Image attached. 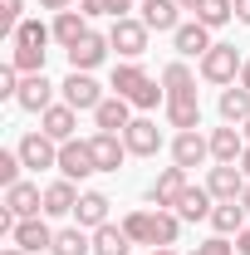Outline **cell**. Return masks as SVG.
I'll return each mask as SVG.
<instances>
[{"mask_svg": "<svg viewBox=\"0 0 250 255\" xmlns=\"http://www.w3.org/2000/svg\"><path fill=\"white\" fill-rule=\"evenodd\" d=\"M108 5H113V20H123V15H132L137 0H108Z\"/></svg>", "mask_w": 250, "mask_h": 255, "instance_id": "cell-40", "label": "cell"}, {"mask_svg": "<svg viewBox=\"0 0 250 255\" xmlns=\"http://www.w3.org/2000/svg\"><path fill=\"white\" fill-rule=\"evenodd\" d=\"M211 206H216V196H211L206 187H191V182H187V191L177 196V206H172V211H177L182 221L196 226V221H211Z\"/></svg>", "mask_w": 250, "mask_h": 255, "instance_id": "cell-21", "label": "cell"}, {"mask_svg": "<svg viewBox=\"0 0 250 255\" xmlns=\"http://www.w3.org/2000/svg\"><path fill=\"white\" fill-rule=\"evenodd\" d=\"M241 64H246V54H241L236 44H211V49L201 54V79L216 84V89H231V84L241 79Z\"/></svg>", "mask_w": 250, "mask_h": 255, "instance_id": "cell-2", "label": "cell"}, {"mask_svg": "<svg viewBox=\"0 0 250 255\" xmlns=\"http://www.w3.org/2000/svg\"><path fill=\"white\" fill-rule=\"evenodd\" d=\"M147 39H152V30H147L137 15H123V20H113V30H108V44H113L123 59H142V54H147Z\"/></svg>", "mask_w": 250, "mask_h": 255, "instance_id": "cell-4", "label": "cell"}, {"mask_svg": "<svg viewBox=\"0 0 250 255\" xmlns=\"http://www.w3.org/2000/svg\"><path fill=\"white\" fill-rule=\"evenodd\" d=\"M59 94H64V103H69V108H79V113H94L98 103L108 98L94 74H79V69H69V79L59 84Z\"/></svg>", "mask_w": 250, "mask_h": 255, "instance_id": "cell-5", "label": "cell"}, {"mask_svg": "<svg viewBox=\"0 0 250 255\" xmlns=\"http://www.w3.org/2000/svg\"><path fill=\"white\" fill-rule=\"evenodd\" d=\"M177 5H182V10H191V15H196V5H201V0H177Z\"/></svg>", "mask_w": 250, "mask_h": 255, "instance_id": "cell-45", "label": "cell"}, {"mask_svg": "<svg viewBox=\"0 0 250 255\" xmlns=\"http://www.w3.org/2000/svg\"><path fill=\"white\" fill-rule=\"evenodd\" d=\"M20 167H25V162H20L15 147H10V152H0V187H15V182H20Z\"/></svg>", "mask_w": 250, "mask_h": 255, "instance_id": "cell-36", "label": "cell"}, {"mask_svg": "<svg viewBox=\"0 0 250 255\" xmlns=\"http://www.w3.org/2000/svg\"><path fill=\"white\" fill-rule=\"evenodd\" d=\"M236 20H241V25H250V0H236Z\"/></svg>", "mask_w": 250, "mask_h": 255, "instance_id": "cell-43", "label": "cell"}, {"mask_svg": "<svg viewBox=\"0 0 250 255\" xmlns=\"http://www.w3.org/2000/svg\"><path fill=\"white\" fill-rule=\"evenodd\" d=\"M167 123L177 128V132L201 128V98H196V94H187V98H167Z\"/></svg>", "mask_w": 250, "mask_h": 255, "instance_id": "cell-26", "label": "cell"}, {"mask_svg": "<svg viewBox=\"0 0 250 255\" xmlns=\"http://www.w3.org/2000/svg\"><path fill=\"white\" fill-rule=\"evenodd\" d=\"M206 157H211V137H206L201 128L172 137V162H177V167H187V172H191V167H201Z\"/></svg>", "mask_w": 250, "mask_h": 255, "instance_id": "cell-11", "label": "cell"}, {"mask_svg": "<svg viewBox=\"0 0 250 255\" xmlns=\"http://www.w3.org/2000/svg\"><path fill=\"white\" fill-rule=\"evenodd\" d=\"M10 64H15L20 74H44V49H15V44H10Z\"/></svg>", "mask_w": 250, "mask_h": 255, "instance_id": "cell-35", "label": "cell"}, {"mask_svg": "<svg viewBox=\"0 0 250 255\" xmlns=\"http://www.w3.org/2000/svg\"><path fill=\"white\" fill-rule=\"evenodd\" d=\"M39 10H54L59 15V10H74V0H39Z\"/></svg>", "mask_w": 250, "mask_h": 255, "instance_id": "cell-41", "label": "cell"}, {"mask_svg": "<svg viewBox=\"0 0 250 255\" xmlns=\"http://www.w3.org/2000/svg\"><path fill=\"white\" fill-rule=\"evenodd\" d=\"M25 113H44V108H54V84L44 79V74H25V84H20V98H15Z\"/></svg>", "mask_w": 250, "mask_h": 255, "instance_id": "cell-22", "label": "cell"}, {"mask_svg": "<svg viewBox=\"0 0 250 255\" xmlns=\"http://www.w3.org/2000/svg\"><path fill=\"white\" fill-rule=\"evenodd\" d=\"M191 255H236V246H231L226 236H211V241H201V246H196Z\"/></svg>", "mask_w": 250, "mask_h": 255, "instance_id": "cell-38", "label": "cell"}, {"mask_svg": "<svg viewBox=\"0 0 250 255\" xmlns=\"http://www.w3.org/2000/svg\"><path fill=\"white\" fill-rule=\"evenodd\" d=\"M108 196L103 191H84L79 196V206H74V226H84V231H98V226H108Z\"/></svg>", "mask_w": 250, "mask_h": 255, "instance_id": "cell-23", "label": "cell"}, {"mask_svg": "<svg viewBox=\"0 0 250 255\" xmlns=\"http://www.w3.org/2000/svg\"><path fill=\"white\" fill-rule=\"evenodd\" d=\"M152 255H177V246H157V251Z\"/></svg>", "mask_w": 250, "mask_h": 255, "instance_id": "cell-46", "label": "cell"}, {"mask_svg": "<svg viewBox=\"0 0 250 255\" xmlns=\"http://www.w3.org/2000/svg\"><path fill=\"white\" fill-rule=\"evenodd\" d=\"M182 236V216L177 211H152V251L157 246H177Z\"/></svg>", "mask_w": 250, "mask_h": 255, "instance_id": "cell-33", "label": "cell"}, {"mask_svg": "<svg viewBox=\"0 0 250 255\" xmlns=\"http://www.w3.org/2000/svg\"><path fill=\"white\" fill-rule=\"evenodd\" d=\"M157 79H162L167 98H187V94H196V74L187 69V59H172L162 74H157Z\"/></svg>", "mask_w": 250, "mask_h": 255, "instance_id": "cell-27", "label": "cell"}, {"mask_svg": "<svg viewBox=\"0 0 250 255\" xmlns=\"http://www.w3.org/2000/svg\"><path fill=\"white\" fill-rule=\"evenodd\" d=\"M241 206H246V211H250V187H246V196H241Z\"/></svg>", "mask_w": 250, "mask_h": 255, "instance_id": "cell-49", "label": "cell"}, {"mask_svg": "<svg viewBox=\"0 0 250 255\" xmlns=\"http://www.w3.org/2000/svg\"><path fill=\"white\" fill-rule=\"evenodd\" d=\"M172 44H177V54H182V59H201L216 39H211V30H206L201 20H182L177 34H172Z\"/></svg>", "mask_w": 250, "mask_h": 255, "instance_id": "cell-15", "label": "cell"}, {"mask_svg": "<svg viewBox=\"0 0 250 255\" xmlns=\"http://www.w3.org/2000/svg\"><path fill=\"white\" fill-rule=\"evenodd\" d=\"M89 147H94V162H98V172H118L132 152H127V142H123V132H94L89 137Z\"/></svg>", "mask_w": 250, "mask_h": 255, "instance_id": "cell-13", "label": "cell"}, {"mask_svg": "<svg viewBox=\"0 0 250 255\" xmlns=\"http://www.w3.org/2000/svg\"><path fill=\"white\" fill-rule=\"evenodd\" d=\"M182 191H187V167H177V162H172V167H162V172L152 177V187H147V201H152L157 211H172Z\"/></svg>", "mask_w": 250, "mask_h": 255, "instance_id": "cell-8", "label": "cell"}, {"mask_svg": "<svg viewBox=\"0 0 250 255\" xmlns=\"http://www.w3.org/2000/svg\"><path fill=\"white\" fill-rule=\"evenodd\" d=\"M49 255H94V231H84V226L54 231V251Z\"/></svg>", "mask_w": 250, "mask_h": 255, "instance_id": "cell-28", "label": "cell"}, {"mask_svg": "<svg viewBox=\"0 0 250 255\" xmlns=\"http://www.w3.org/2000/svg\"><path fill=\"white\" fill-rule=\"evenodd\" d=\"M250 187V177L241 172V162H216L211 172H206V191L216 196V201H241Z\"/></svg>", "mask_w": 250, "mask_h": 255, "instance_id": "cell-7", "label": "cell"}, {"mask_svg": "<svg viewBox=\"0 0 250 255\" xmlns=\"http://www.w3.org/2000/svg\"><path fill=\"white\" fill-rule=\"evenodd\" d=\"M236 84H241V89H250V59L241 64V79H236Z\"/></svg>", "mask_w": 250, "mask_h": 255, "instance_id": "cell-44", "label": "cell"}, {"mask_svg": "<svg viewBox=\"0 0 250 255\" xmlns=\"http://www.w3.org/2000/svg\"><path fill=\"white\" fill-rule=\"evenodd\" d=\"M79 10H84L89 20H98V15H113V5H108V0H79Z\"/></svg>", "mask_w": 250, "mask_h": 255, "instance_id": "cell-39", "label": "cell"}, {"mask_svg": "<svg viewBox=\"0 0 250 255\" xmlns=\"http://www.w3.org/2000/svg\"><path fill=\"white\" fill-rule=\"evenodd\" d=\"M108 89L118 98H127L137 113H152L157 103H167V89H162V79H147V69L137 59H123L113 64V79H108Z\"/></svg>", "mask_w": 250, "mask_h": 255, "instance_id": "cell-1", "label": "cell"}, {"mask_svg": "<svg viewBox=\"0 0 250 255\" xmlns=\"http://www.w3.org/2000/svg\"><path fill=\"white\" fill-rule=\"evenodd\" d=\"M241 132H246V142H250V118H246V123H241Z\"/></svg>", "mask_w": 250, "mask_h": 255, "instance_id": "cell-50", "label": "cell"}, {"mask_svg": "<svg viewBox=\"0 0 250 255\" xmlns=\"http://www.w3.org/2000/svg\"><path fill=\"white\" fill-rule=\"evenodd\" d=\"M123 231L132 236V246H152V211H147V206H142V211H127Z\"/></svg>", "mask_w": 250, "mask_h": 255, "instance_id": "cell-34", "label": "cell"}, {"mask_svg": "<svg viewBox=\"0 0 250 255\" xmlns=\"http://www.w3.org/2000/svg\"><path fill=\"white\" fill-rule=\"evenodd\" d=\"M236 255H250V226L241 231V236H236Z\"/></svg>", "mask_w": 250, "mask_h": 255, "instance_id": "cell-42", "label": "cell"}, {"mask_svg": "<svg viewBox=\"0 0 250 255\" xmlns=\"http://www.w3.org/2000/svg\"><path fill=\"white\" fill-rule=\"evenodd\" d=\"M39 128H44L54 142H69V137H74V128H79V108L54 103V108H44V113H39Z\"/></svg>", "mask_w": 250, "mask_h": 255, "instance_id": "cell-24", "label": "cell"}, {"mask_svg": "<svg viewBox=\"0 0 250 255\" xmlns=\"http://www.w3.org/2000/svg\"><path fill=\"white\" fill-rule=\"evenodd\" d=\"M15 152H20V162H25L30 172H49V167H59V142H54L44 128L25 132V137L15 142Z\"/></svg>", "mask_w": 250, "mask_h": 255, "instance_id": "cell-3", "label": "cell"}, {"mask_svg": "<svg viewBox=\"0 0 250 255\" xmlns=\"http://www.w3.org/2000/svg\"><path fill=\"white\" fill-rule=\"evenodd\" d=\"M216 108H221V118H226V123H236V128H241V123L250 118V89H241V84L221 89V103H216Z\"/></svg>", "mask_w": 250, "mask_h": 255, "instance_id": "cell-31", "label": "cell"}, {"mask_svg": "<svg viewBox=\"0 0 250 255\" xmlns=\"http://www.w3.org/2000/svg\"><path fill=\"white\" fill-rule=\"evenodd\" d=\"M94 123H98V132H127V123H132V103L118 98V94H108L94 108Z\"/></svg>", "mask_w": 250, "mask_h": 255, "instance_id": "cell-20", "label": "cell"}, {"mask_svg": "<svg viewBox=\"0 0 250 255\" xmlns=\"http://www.w3.org/2000/svg\"><path fill=\"white\" fill-rule=\"evenodd\" d=\"M94 255H132V236H127L123 226H98L94 231Z\"/></svg>", "mask_w": 250, "mask_h": 255, "instance_id": "cell-29", "label": "cell"}, {"mask_svg": "<svg viewBox=\"0 0 250 255\" xmlns=\"http://www.w3.org/2000/svg\"><path fill=\"white\" fill-rule=\"evenodd\" d=\"M0 255H30V251H20V246H5V251H0Z\"/></svg>", "mask_w": 250, "mask_h": 255, "instance_id": "cell-47", "label": "cell"}, {"mask_svg": "<svg viewBox=\"0 0 250 255\" xmlns=\"http://www.w3.org/2000/svg\"><path fill=\"white\" fill-rule=\"evenodd\" d=\"M246 226H250V211L241 201H216V206H211V231H216V236H241Z\"/></svg>", "mask_w": 250, "mask_h": 255, "instance_id": "cell-25", "label": "cell"}, {"mask_svg": "<svg viewBox=\"0 0 250 255\" xmlns=\"http://www.w3.org/2000/svg\"><path fill=\"white\" fill-rule=\"evenodd\" d=\"M10 246H20V251H54V231H49V216H25V221H15V236H10Z\"/></svg>", "mask_w": 250, "mask_h": 255, "instance_id": "cell-10", "label": "cell"}, {"mask_svg": "<svg viewBox=\"0 0 250 255\" xmlns=\"http://www.w3.org/2000/svg\"><path fill=\"white\" fill-rule=\"evenodd\" d=\"M94 172H98V162H94L89 137H69V142H59V177L84 182V177H94Z\"/></svg>", "mask_w": 250, "mask_h": 255, "instance_id": "cell-6", "label": "cell"}, {"mask_svg": "<svg viewBox=\"0 0 250 255\" xmlns=\"http://www.w3.org/2000/svg\"><path fill=\"white\" fill-rule=\"evenodd\" d=\"M108 49H113V44H108V34H89V39H79V44H74V49H64V54H69V69L94 74L98 64L108 59Z\"/></svg>", "mask_w": 250, "mask_h": 255, "instance_id": "cell-14", "label": "cell"}, {"mask_svg": "<svg viewBox=\"0 0 250 255\" xmlns=\"http://www.w3.org/2000/svg\"><path fill=\"white\" fill-rule=\"evenodd\" d=\"M5 211H15L20 221H25V216H44V191L34 187V182H15V187H5Z\"/></svg>", "mask_w": 250, "mask_h": 255, "instance_id": "cell-16", "label": "cell"}, {"mask_svg": "<svg viewBox=\"0 0 250 255\" xmlns=\"http://www.w3.org/2000/svg\"><path fill=\"white\" fill-rule=\"evenodd\" d=\"M123 142H127V152H132V157H157V152H162V142H167V137H162V128H157L152 118H147V113H142V118H132V123H127V132H123Z\"/></svg>", "mask_w": 250, "mask_h": 255, "instance_id": "cell-9", "label": "cell"}, {"mask_svg": "<svg viewBox=\"0 0 250 255\" xmlns=\"http://www.w3.org/2000/svg\"><path fill=\"white\" fill-rule=\"evenodd\" d=\"M246 132L236 123H226V128H211V162H241L246 157Z\"/></svg>", "mask_w": 250, "mask_h": 255, "instance_id": "cell-19", "label": "cell"}, {"mask_svg": "<svg viewBox=\"0 0 250 255\" xmlns=\"http://www.w3.org/2000/svg\"><path fill=\"white\" fill-rule=\"evenodd\" d=\"M191 20H201L206 30H221V25H231V20H236V0H201Z\"/></svg>", "mask_w": 250, "mask_h": 255, "instance_id": "cell-32", "label": "cell"}, {"mask_svg": "<svg viewBox=\"0 0 250 255\" xmlns=\"http://www.w3.org/2000/svg\"><path fill=\"white\" fill-rule=\"evenodd\" d=\"M0 20H5V30L15 34V25L25 20V0H0Z\"/></svg>", "mask_w": 250, "mask_h": 255, "instance_id": "cell-37", "label": "cell"}, {"mask_svg": "<svg viewBox=\"0 0 250 255\" xmlns=\"http://www.w3.org/2000/svg\"><path fill=\"white\" fill-rule=\"evenodd\" d=\"M137 10H142L137 20L157 34H177V25H182V5L177 0H137Z\"/></svg>", "mask_w": 250, "mask_h": 255, "instance_id": "cell-12", "label": "cell"}, {"mask_svg": "<svg viewBox=\"0 0 250 255\" xmlns=\"http://www.w3.org/2000/svg\"><path fill=\"white\" fill-rule=\"evenodd\" d=\"M49 30H54V44H59V49H74L79 39H89V34H94V30H89V15H84V10H59Z\"/></svg>", "mask_w": 250, "mask_h": 255, "instance_id": "cell-18", "label": "cell"}, {"mask_svg": "<svg viewBox=\"0 0 250 255\" xmlns=\"http://www.w3.org/2000/svg\"><path fill=\"white\" fill-rule=\"evenodd\" d=\"M49 39H54V30H49L44 20H20L15 34H10V44H15V49H44ZM44 54H49V49H44Z\"/></svg>", "mask_w": 250, "mask_h": 255, "instance_id": "cell-30", "label": "cell"}, {"mask_svg": "<svg viewBox=\"0 0 250 255\" xmlns=\"http://www.w3.org/2000/svg\"><path fill=\"white\" fill-rule=\"evenodd\" d=\"M79 196H84V191H79V182H69V177L49 182V187H44V216H54V221H59V216H74Z\"/></svg>", "mask_w": 250, "mask_h": 255, "instance_id": "cell-17", "label": "cell"}, {"mask_svg": "<svg viewBox=\"0 0 250 255\" xmlns=\"http://www.w3.org/2000/svg\"><path fill=\"white\" fill-rule=\"evenodd\" d=\"M241 172H246V177H250V147H246V157H241Z\"/></svg>", "mask_w": 250, "mask_h": 255, "instance_id": "cell-48", "label": "cell"}]
</instances>
